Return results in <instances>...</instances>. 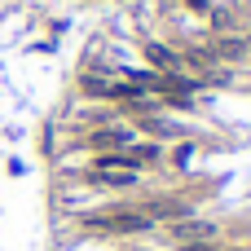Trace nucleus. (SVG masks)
<instances>
[{
  "instance_id": "obj_3",
  "label": "nucleus",
  "mask_w": 251,
  "mask_h": 251,
  "mask_svg": "<svg viewBox=\"0 0 251 251\" xmlns=\"http://www.w3.org/2000/svg\"><path fill=\"white\" fill-rule=\"evenodd\" d=\"M146 57H150L154 75H190L185 71V57L176 49H168V44H146Z\"/></svg>"
},
{
  "instance_id": "obj_4",
  "label": "nucleus",
  "mask_w": 251,
  "mask_h": 251,
  "mask_svg": "<svg viewBox=\"0 0 251 251\" xmlns=\"http://www.w3.org/2000/svg\"><path fill=\"white\" fill-rule=\"evenodd\" d=\"M172 234H176L181 243H212V238L221 234V225H216V221H181Z\"/></svg>"
},
{
  "instance_id": "obj_1",
  "label": "nucleus",
  "mask_w": 251,
  "mask_h": 251,
  "mask_svg": "<svg viewBox=\"0 0 251 251\" xmlns=\"http://www.w3.org/2000/svg\"><path fill=\"white\" fill-rule=\"evenodd\" d=\"M88 229H97V234H150L154 221H150L141 207H115V212H106V216H93Z\"/></svg>"
},
{
  "instance_id": "obj_2",
  "label": "nucleus",
  "mask_w": 251,
  "mask_h": 251,
  "mask_svg": "<svg viewBox=\"0 0 251 251\" xmlns=\"http://www.w3.org/2000/svg\"><path fill=\"white\" fill-rule=\"evenodd\" d=\"M132 141H137V132L124 128V124H115V128H93V132H88V146L101 150V154H110V150H128Z\"/></svg>"
}]
</instances>
